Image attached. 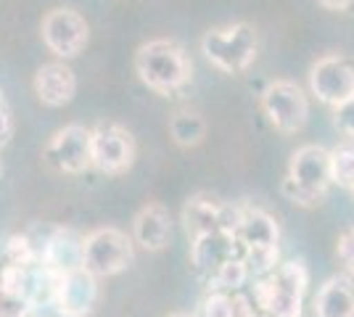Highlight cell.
<instances>
[{
  "label": "cell",
  "mask_w": 354,
  "mask_h": 317,
  "mask_svg": "<svg viewBox=\"0 0 354 317\" xmlns=\"http://www.w3.org/2000/svg\"><path fill=\"white\" fill-rule=\"evenodd\" d=\"M262 108H265L267 119L272 122V127L286 135L299 133L310 114L307 95L296 82H288V79H278L267 85V90L262 93Z\"/></svg>",
  "instance_id": "obj_5"
},
{
  "label": "cell",
  "mask_w": 354,
  "mask_h": 317,
  "mask_svg": "<svg viewBox=\"0 0 354 317\" xmlns=\"http://www.w3.org/2000/svg\"><path fill=\"white\" fill-rule=\"evenodd\" d=\"M169 317H193V315H185V312H175V315H169Z\"/></svg>",
  "instance_id": "obj_27"
},
{
  "label": "cell",
  "mask_w": 354,
  "mask_h": 317,
  "mask_svg": "<svg viewBox=\"0 0 354 317\" xmlns=\"http://www.w3.org/2000/svg\"><path fill=\"white\" fill-rule=\"evenodd\" d=\"M330 182H333L330 151H325L320 146H304L291 156L288 177L283 182V193L294 204L315 206L325 198Z\"/></svg>",
  "instance_id": "obj_2"
},
{
  "label": "cell",
  "mask_w": 354,
  "mask_h": 317,
  "mask_svg": "<svg viewBox=\"0 0 354 317\" xmlns=\"http://www.w3.org/2000/svg\"><path fill=\"white\" fill-rule=\"evenodd\" d=\"M133 262V243L117 227H98L82 238V270L95 278L117 275Z\"/></svg>",
  "instance_id": "obj_4"
},
{
  "label": "cell",
  "mask_w": 354,
  "mask_h": 317,
  "mask_svg": "<svg viewBox=\"0 0 354 317\" xmlns=\"http://www.w3.org/2000/svg\"><path fill=\"white\" fill-rule=\"evenodd\" d=\"M169 135L177 146H198L207 135V124L196 111H177L169 119Z\"/></svg>",
  "instance_id": "obj_17"
},
{
  "label": "cell",
  "mask_w": 354,
  "mask_h": 317,
  "mask_svg": "<svg viewBox=\"0 0 354 317\" xmlns=\"http://www.w3.org/2000/svg\"><path fill=\"white\" fill-rule=\"evenodd\" d=\"M201 317H230V296L214 291L201 307Z\"/></svg>",
  "instance_id": "obj_23"
},
{
  "label": "cell",
  "mask_w": 354,
  "mask_h": 317,
  "mask_svg": "<svg viewBox=\"0 0 354 317\" xmlns=\"http://www.w3.org/2000/svg\"><path fill=\"white\" fill-rule=\"evenodd\" d=\"M230 317H254V309L246 296H230Z\"/></svg>",
  "instance_id": "obj_25"
},
{
  "label": "cell",
  "mask_w": 354,
  "mask_h": 317,
  "mask_svg": "<svg viewBox=\"0 0 354 317\" xmlns=\"http://www.w3.org/2000/svg\"><path fill=\"white\" fill-rule=\"evenodd\" d=\"M310 88L323 104L339 106L354 95V69L341 56H325L310 72Z\"/></svg>",
  "instance_id": "obj_9"
},
{
  "label": "cell",
  "mask_w": 354,
  "mask_h": 317,
  "mask_svg": "<svg viewBox=\"0 0 354 317\" xmlns=\"http://www.w3.org/2000/svg\"><path fill=\"white\" fill-rule=\"evenodd\" d=\"M43 40L61 59H72L88 46V21L72 8H56L43 19Z\"/></svg>",
  "instance_id": "obj_8"
},
{
  "label": "cell",
  "mask_w": 354,
  "mask_h": 317,
  "mask_svg": "<svg viewBox=\"0 0 354 317\" xmlns=\"http://www.w3.org/2000/svg\"><path fill=\"white\" fill-rule=\"evenodd\" d=\"M204 56H207L225 75H241L246 72L257 59V35L249 24H227L209 30L201 40Z\"/></svg>",
  "instance_id": "obj_3"
},
{
  "label": "cell",
  "mask_w": 354,
  "mask_h": 317,
  "mask_svg": "<svg viewBox=\"0 0 354 317\" xmlns=\"http://www.w3.org/2000/svg\"><path fill=\"white\" fill-rule=\"evenodd\" d=\"M249 278V265L243 257H230L227 262H222L217 272L212 275V288L214 291H227V288H238L246 283Z\"/></svg>",
  "instance_id": "obj_18"
},
{
  "label": "cell",
  "mask_w": 354,
  "mask_h": 317,
  "mask_svg": "<svg viewBox=\"0 0 354 317\" xmlns=\"http://www.w3.org/2000/svg\"><path fill=\"white\" fill-rule=\"evenodd\" d=\"M27 286H30V278H27V270H24L21 265H8L6 270L0 272V291H3L6 296L24 299Z\"/></svg>",
  "instance_id": "obj_20"
},
{
  "label": "cell",
  "mask_w": 354,
  "mask_h": 317,
  "mask_svg": "<svg viewBox=\"0 0 354 317\" xmlns=\"http://www.w3.org/2000/svg\"><path fill=\"white\" fill-rule=\"evenodd\" d=\"M133 135L119 124H98L93 130V164L106 175H122L133 166Z\"/></svg>",
  "instance_id": "obj_7"
},
{
  "label": "cell",
  "mask_w": 354,
  "mask_h": 317,
  "mask_svg": "<svg viewBox=\"0 0 354 317\" xmlns=\"http://www.w3.org/2000/svg\"><path fill=\"white\" fill-rule=\"evenodd\" d=\"M315 317H354V283L344 275L328 278L315 296Z\"/></svg>",
  "instance_id": "obj_15"
},
{
  "label": "cell",
  "mask_w": 354,
  "mask_h": 317,
  "mask_svg": "<svg viewBox=\"0 0 354 317\" xmlns=\"http://www.w3.org/2000/svg\"><path fill=\"white\" fill-rule=\"evenodd\" d=\"M98 299V286H95V275L88 270H72L59 275L53 304L59 309L61 317H85L93 312Z\"/></svg>",
  "instance_id": "obj_10"
},
{
  "label": "cell",
  "mask_w": 354,
  "mask_h": 317,
  "mask_svg": "<svg viewBox=\"0 0 354 317\" xmlns=\"http://www.w3.org/2000/svg\"><path fill=\"white\" fill-rule=\"evenodd\" d=\"M236 243L238 238L225 233V230H214L207 233L201 238L191 241V262L198 272L214 275L222 262H227L230 257H236Z\"/></svg>",
  "instance_id": "obj_12"
},
{
  "label": "cell",
  "mask_w": 354,
  "mask_h": 317,
  "mask_svg": "<svg viewBox=\"0 0 354 317\" xmlns=\"http://www.w3.org/2000/svg\"><path fill=\"white\" fill-rule=\"evenodd\" d=\"M43 159L53 169L66 175H80L93 164V130L82 124H69L48 140Z\"/></svg>",
  "instance_id": "obj_6"
},
{
  "label": "cell",
  "mask_w": 354,
  "mask_h": 317,
  "mask_svg": "<svg viewBox=\"0 0 354 317\" xmlns=\"http://www.w3.org/2000/svg\"><path fill=\"white\" fill-rule=\"evenodd\" d=\"M135 72L151 90L175 95L191 82V61L175 40H151L135 53Z\"/></svg>",
  "instance_id": "obj_1"
},
{
  "label": "cell",
  "mask_w": 354,
  "mask_h": 317,
  "mask_svg": "<svg viewBox=\"0 0 354 317\" xmlns=\"http://www.w3.org/2000/svg\"><path fill=\"white\" fill-rule=\"evenodd\" d=\"M6 254H8L11 265H21V267H27V265L35 262V249H32L27 236H11L8 246H6Z\"/></svg>",
  "instance_id": "obj_21"
},
{
  "label": "cell",
  "mask_w": 354,
  "mask_h": 317,
  "mask_svg": "<svg viewBox=\"0 0 354 317\" xmlns=\"http://www.w3.org/2000/svg\"><path fill=\"white\" fill-rule=\"evenodd\" d=\"M74 90H77V77L66 64L50 61V64H43L35 75V93L48 106L69 104L74 98Z\"/></svg>",
  "instance_id": "obj_11"
},
{
  "label": "cell",
  "mask_w": 354,
  "mask_h": 317,
  "mask_svg": "<svg viewBox=\"0 0 354 317\" xmlns=\"http://www.w3.org/2000/svg\"><path fill=\"white\" fill-rule=\"evenodd\" d=\"M236 238L243 251L257 246H278V222L262 209H241Z\"/></svg>",
  "instance_id": "obj_16"
},
{
  "label": "cell",
  "mask_w": 354,
  "mask_h": 317,
  "mask_svg": "<svg viewBox=\"0 0 354 317\" xmlns=\"http://www.w3.org/2000/svg\"><path fill=\"white\" fill-rule=\"evenodd\" d=\"M339 259L341 265L354 275V227H349L339 238Z\"/></svg>",
  "instance_id": "obj_24"
},
{
  "label": "cell",
  "mask_w": 354,
  "mask_h": 317,
  "mask_svg": "<svg viewBox=\"0 0 354 317\" xmlns=\"http://www.w3.org/2000/svg\"><path fill=\"white\" fill-rule=\"evenodd\" d=\"M333 124L341 135L354 137V95L346 98L344 104L336 106V114H333Z\"/></svg>",
  "instance_id": "obj_22"
},
{
  "label": "cell",
  "mask_w": 354,
  "mask_h": 317,
  "mask_svg": "<svg viewBox=\"0 0 354 317\" xmlns=\"http://www.w3.org/2000/svg\"><path fill=\"white\" fill-rule=\"evenodd\" d=\"M135 241L146 251H162L172 236V220L162 204H148L135 217Z\"/></svg>",
  "instance_id": "obj_13"
},
{
  "label": "cell",
  "mask_w": 354,
  "mask_h": 317,
  "mask_svg": "<svg viewBox=\"0 0 354 317\" xmlns=\"http://www.w3.org/2000/svg\"><path fill=\"white\" fill-rule=\"evenodd\" d=\"M320 3H323L325 8H330V11H346L354 0H320Z\"/></svg>",
  "instance_id": "obj_26"
},
{
  "label": "cell",
  "mask_w": 354,
  "mask_h": 317,
  "mask_svg": "<svg viewBox=\"0 0 354 317\" xmlns=\"http://www.w3.org/2000/svg\"><path fill=\"white\" fill-rule=\"evenodd\" d=\"M45 267L53 272H72L82 267V236L74 230H56L43 249Z\"/></svg>",
  "instance_id": "obj_14"
},
{
  "label": "cell",
  "mask_w": 354,
  "mask_h": 317,
  "mask_svg": "<svg viewBox=\"0 0 354 317\" xmlns=\"http://www.w3.org/2000/svg\"><path fill=\"white\" fill-rule=\"evenodd\" d=\"M254 317H272V315H267V312H262V315H254Z\"/></svg>",
  "instance_id": "obj_28"
},
{
  "label": "cell",
  "mask_w": 354,
  "mask_h": 317,
  "mask_svg": "<svg viewBox=\"0 0 354 317\" xmlns=\"http://www.w3.org/2000/svg\"><path fill=\"white\" fill-rule=\"evenodd\" d=\"M330 177L341 188H354V148L341 146L330 151Z\"/></svg>",
  "instance_id": "obj_19"
}]
</instances>
